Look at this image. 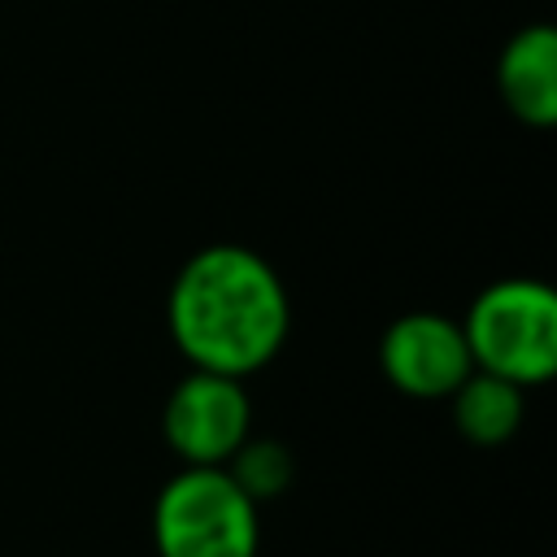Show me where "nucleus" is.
<instances>
[{
  "mask_svg": "<svg viewBox=\"0 0 557 557\" xmlns=\"http://www.w3.org/2000/svg\"><path fill=\"white\" fill-rule=\"evenodd\" d=\"M165 322L191 370L248 379L283 352L292 300L261 252L244 244H205L174 274Z\"/></svg>",
  "mask_w": 557,
  "mask_h": 557,
  "instance_id": "obj_1",
  "label": "nucleus"
},
{
  "mask_svg": "<svg viewBox=\"0 0 557 557\" xmlns=\"http://www.w3.org/2000/svg\"><path fill=\"white\" fill-rule=\"evenodd\" d=\"M461 335L474 370L527 387L557 374V296L540 278H496L487 283L466 318Z\"/></svg>",
  "mask_w": 557,
  "mask_h": 557,
  "instance_id": "obj_2",
  "label": "nucleus"
},
{
  "mask_svg": "<svg viewBox=\"0 0 557 557\" xmlns=\"http://www.w3.org/2000/svg\"><path fill=\"white\" fill-rule=\"evenodd\" d=\"M157 557H257L261 505L226 466H183L152 500Z\"/></svg>",
  "mask_w": 557,
  "mask_h": 557,
  "instance_id": "obj_3",
  "label": "nucleus"
},
{
  "mask_svg": "<svg viewBox=\"0 0 557 557\" xmlns=\"http://www.w3.org/2000/svg\"><path fill=\"white\" fill-rule=\"evenodd\" d=\"M161 435L183 466H226L252 435V400L244 379L213 370L183 374L165 396Z\"/></svg>",
  "mask_w": 557,
  "mask_h": 557,
  "instance_id": "obj_4",
  "label": "nucleus"
},
{
  "mask_svg": "<svg viewBox=\"0 0 557 557\" xmlns=\"http://www.w3.org/2000/svg\"><path fill=\"white\" fill-rule=\"evenodd\" d=\"M383 379L413 400H448L474 370L461 322L435 309L400 313L379 339Z\"/></svg>",
  "mask_w": 557,
  "mask_h": 557,
  "instance_id": "obj_5",
  "label": "nucleus"
},
{
  "mask_svg": "<svg viewBox=\"0 0 557 557\" xmlns=\"http://www.w3.org/2000/svg\"><path fill=\"white\" fill-rule=\"evenodd\" d=\"M496 91L522 126L557 122V30L548 22L518 26L496 57Z\"/></svg>",
  "mask_w": 557,
  "mask_h": 557,
  "instance_id": "obj_6",
  "label": "nucleus"
},
{
  "mask_svg": "<svg viewBox=\"0 0 557 557\" xmlns=\"http://www.w3.org/2000/svg\"><path fill=\"white\" fill-rule=\"evenodd\" d=\"M448 400H453L457 431L479 448H496V444L513 440L527 418V392L487 370H470L466 383Z\"/></svg>",
  "mask_w": 557,
  "mask_h": 557,
  "instance_id": "obj_7",
  "label": "nucleus"
},
{
  "mask_svg": "<svg viewBox=\"0 0 557 557\" xmlns=\"http://www.w3.org/2000/svg\"><path fill=\"white\" fill-rule=\"evenodd\" d=\"M226 474H231L257 505H265V500L283 496V492L292 487L296 461H292L287 444H278V440H252V435H248V440L235 448V457L226 461Z\"/></svg>",
  "mask_w": 557,
  "mask_h": 557,
  "instance_id": "obj_8",
  "label": "nucleus"
}]
</instances>
